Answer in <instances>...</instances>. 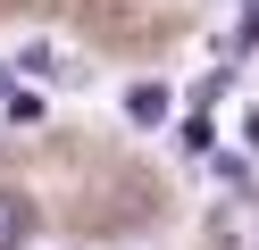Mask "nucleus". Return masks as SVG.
<instances>
[{
    "label": "nucleus",
    "instance_id": "obj_1",
    "mask_svg": "<svg viewBox=\"0 0 259 250\" xmlns=\"http://www.w3.org/2000/svg\"><path fill=\"white\" fill-rule=\"evenodd\" d=\"M17 75L25 83H84V59H75L59 33H25L17 42Z\"/></svg>",
    "mask_w": 259,
    "mask_h": 250
},
{
    "label": "nucleus",
    "instance_id": "obj_2",
    "mask_svg": "<svg viewBox=\"0 0 259 250\" xmlns=\"http://www.w3.org/2000/svg\"><path fill=\"white\" fill-rule=\"evenodd\" d=\"M209 233H218V250H259V192H251V183L218 200V217H209Z\"/></svg>",
    "mask_w": 259,
    "mask_h": 250
},
{
    "label": "nucleus",
    "instance_id": "obj_3",
    "mask_svg": "<svg viewBox=\"0 0 259 250\" xmlns=\"http://www.w3.org/2000/svg\"><path fill=\"white\" fill-rule=\"evenodd\" d=\"M167 109H176V92H167V83H151V75H142V83H125V125H134V133H159V125H167Z\"/></svg>",
    "mask_w": 259,
    "mask_h": 250
},
{
    "label": "nucleus",
    "instance_id": "obj_4",
    "mask_svg": "<svg viewBox=\"0 0 259 250\" xmlns=\"http://www.w3.org/2000/svg\"><path fill=\"white\" fill-rule=\"evenodd\" d=\"M42 117H51L42 83H25V75H0V125H42Z\"/></svg>",
    "mask_w": 259,
    "mask_h": 250
},
{
    "label": "nucleus",
    "instance_id": "obj_5",
    "mask_svg": "<svg viewBox=\"0 0 259 250\" xmlns=\"http://www.w3.org/2000/svg\"><path fill=\"white\" fill-rule=\"evenodd\" d=\"M25 233H34V209H25L17 192H0V250H17Z\"/></svg>",
    "mask_w": 259,
    "mask_h": 250
},
{
    "label": "nucleus",
    "instance_id": "obj_6",
    "mask_svg": "<svg viewBox=\"0 0 259 250\" xmlns=\"http://www.w3.org/2000/svg\"><path fill=\"white\" fill-rule=\"evenodd\" d=\"M242 50H259V0H242V25H234V59Z\"/></svg>",
    "mask_w": 259,
    "mask_h": 250
},
{
    "label": "nucleus",
    "instance_id": "obj_7",
    "mask_svg": "<svg viewBox=\"0 0 259 250\" xmlns=\"http://www.w3.org/2000/svg\"><path fill=\"white\" fill-rule=\"evenodd\" d=\"M251 150H259V117H251Z\"/></svg>",
    "mask_w": 259,
    "mask_h": 250
}]
</instances>
